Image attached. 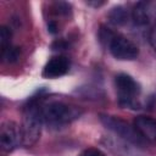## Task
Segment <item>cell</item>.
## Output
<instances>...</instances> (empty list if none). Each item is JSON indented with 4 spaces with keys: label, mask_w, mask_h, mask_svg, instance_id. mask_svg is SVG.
I'll return each mask as SVG.
<instances>
[{
    "label": "cell",
    "mask_w": 156,
    "mask_h": 156,
    "mask_svg": "<svg viewBox=\"0 0 156 156\" xmlns=\"http://www.w3.org/2000/svg\"><path fill=\"white\" fill-rule=\"evenodd\" d=\"M115 85L117 90L118 102L123 107L128 108H139L138 98L140 95L139 83L127 73H119L115 78Z\"/></svg>",
    "instance_id": "obj_4"
},
{
    "label": "cell",
    "mask_w": 156,
    "mask_h": 156,
    "mask_svg": "<svg viewBox=\"0 0 156 156\" xmlns=\"http://www.w3.org/2000/svg\"><path fill=\"white\" fill-rule=\"evenodd\" d=\"M79 156H106V155L101 150H99L96 147H88Z\"/></svg>",
    "instance_id": "obj_14"
},
{
    "label": "cell",
    "mask_w": 156,
    "mask_h": 156,
    "mask_svg": "<svg viewBox=\"0 0 156 156\" xmlns=\"http://www.w3.org/2000/svg\"><path fill=\"white\" fill-rule=\"evenodd\" d=\"M20 55H21V50L18 46H10L2 55H1V60L4 62H7V63H13L16 62L18 58H20Z\"/></svg>",
    "instance_id": "obj_12"
},
{
    "label": "cell",
    "mask_w": 156,
    "mask_h": 156,
    "mask_svg": "<svg viewBox=\"0 0 156 156\" xmlns=\"http://www.w3.org/2000/svg\"><path fill=\"white\" fill-rule=\"evenodd\" d=\"M99 37L102 44L108 48L111 55L121 61H132L135 60L139 55L138 46L128 38L112 32L110 28L101 26Z\"/></svg>",
    "instance_id": "obj_1"
},
{
    "label": "cell",
    "mask_w": 156,
    "mask_h": 156,
    "mask_svg": "<svg viewBox=\"0 0 156 156\" xmlns=\"http://www.w3.org/2000/svg\"><path fill=\"white\" fill-rule=\"evenodd\" d=\"M22 144L21 128L12 121H6L0 127V146L2 151L11 152Z\"/></svg>",
    "instance_id": "obj_6"
},
{
    "label": "cell",
    "mask_w": 156,
    "mask_h": 156,
    "mask_svg": "<svg viewBox=\"0 0 156 156\" xmlns=\"http://www.w3.org/2000/svg\"><path fill=\"white\" fill-rule=\"evenodd\" d=\"M11 30L6 27L2 26L0 29V49H1V55L11 46Z\"/></svg>",
    "instance_id": "obj_11"
},
{
    "label": "cell",
    "mask_w": 156,
    "mask_h": 156,
    "mask_svg": "<svg viewBox=\"0 0 156 156\" xmlns=\"http://www.w3.org/2000/svg\"><path fill=\"white\" fill-rule=\"evenodd\" d=\"M68 46V44L65 41V40H62V39H57V40H55L52 44H51V49L52 50H63V49H66Z\"/></svg>",
    "instance_id": "obj_15"
},
{
    "label": "cell",
    "mask_w": 156,
    "mask_h": 156,
    "mask_svg": "<svg viewBox=\"0 0 156 156\" xmlns=\"http://www.w3.org/2000/svg\"><path fill=\"white\" fill-rule=\"evenodd\" d=\"M43 119L49 126L60 127L68 124L77 119L82 111L72 105H68L62 101H51L41 107Z\"/></svg>",
    "instance_id": "obj_3"
},
{
    "label": "cell",
    "mask_w": 156,
    "mask_h": 156,
    "mask_svg": "<svg viewBox=\"0 0 156 156\" xmlns=\"http://www.w3.org/2000/svg\"><path fill=\"white\" fill-rule=\"evenodd\" d=\"M69 69V60L66 56L58 55V56H54L51 57L46 65L43 68V77L44 78H58L63 74H66Z\"/></svg>",
    "instance_id": "obj_7"
},
{
    "label": "cell",
    "mask_w": 156,
    "mask_h": 156,
    "mask_svg": "<svg viewBox=\"0 0 156 156\" xmlns=\"http://www.w3.org/2000/svg\"><path fill=\"white\" fill-rule=\"evenodd\" d=\"M108 20L115 26H122L128 21V12L122 6H116L108 12Z\"/></svg>",
    "instance_id": "obj_10"
},
{
    "label": "cell",
    "mask_w": 156,
    "mask_h": 156,
    "mask_svg": "<svg viewBox=\"0 0 156 156\" xmlns=\"http://www.w3.org/2000/svg\"><path fill=\"white\" fill-rule=\"evenodd\" d=\"M43 112L41 107L37 102H30L24 107L22 124H21V138L22 145L26 147L33 146L40 138L43 127Z\"/></svg>",
    "instance_id": "obj_2"
},
{
    "label": "cell",
    "mask_w": 156,
    "mask_h": 156,
    "mask_svg": "<svg viewBox=\"0 0 156 156\" xmlns=\"http://www.w3.org/2000/svg\"><path fill=\"white\" fill-rule=\"evenodd\" d=\"M154 27H155V28H156V23H155V26H154Z\"/></svg>",
    "instance_id": "obj_18"
},
{
    "label": "cell",
    "mask_w": 156,
    "mask_h": 156,
    "mask_svg": "<svg viewBox=\"0 0 156 156\" xmlns=\"http://www.w3.org/2000/svg\"><path fill=\"white\" fill-rule=\"evenodd\" d=\"M149 40H150V44L152 45L154 50L156 51V28L152 27V29L150 30V34H149Z\"/></svg>",
    "instance_id": "obj_16"
},
{
    "label": "cell",
    "mask_w": 156,
    "mask_h": 156,
    "mask_svg": "<svg viewBox=\"0 0 156 156\" xmlns=\"http://www.w3.org/2000/svg\"><path fill=\"white\" fill-rule=\"evenodd\" d=\"M57 24H56V22H54V21H51V22H49V24H48V30L51 33V34H55V33H57Z\"/></svg>",
    "instance_id": "obj_17"
},
{
    "label": "cell",
    "mask_w": 156,
    "mask_h": 156,
    "mask_svg": "<svg viewBox=\"0 0 156 156\" xmlns=\"http://www.w3.org/2000/svg\"><path fill=\"white\" fill-rule=\"evenodd\" d=\"M100 121L108 130L113 132L116 135L124 139L126 141H129L135 146H144L145 145L146 140H144L138 134L134 126L129 124L124 119H122L119 117H116V116L100 115Z\"/></svg>",
    "instance_id": "obj_5"
},
{
    "label": "cell",
    "mask_w": 156,
    "mask_h": 156,
    "mask_svg": "<svg viewBox=\"0 0 156 156\" xmlns=\"http://www.w3.org/2000/svg\"><path fill=\"white\" fill-rule=\"evenodd\" d=\"M132 17L135 24L138 26H145L149 23L150 20V15H149V10H147V5L145 2H138L132 12Z\"/></svg>",
    "instance_id": "obj_9"
},
{
    "label": "cell",
    "mask_w": 156,
    "mask_h": 156,
    "mask_svg": "<svg viewBox=\"0 0 156 156\" xmlns=\"http://www.w3.org/2000/svg\"><path fill=\"white\" fill-rule=\"evenodd\" d=\"M133 126L138 134L146 141H156V119L149 116L135 117Z\"/></svg>",
    "instance_id": "obj_8"
},
{
    "label": "cell",
    "mask_w": 156,
    "mask_h": 156,
    "mask_svg": "<svg viewBox=\"0 0 156 156\" xmlns=\"http://www.w3.org/2000/svg\"><path fill=\"white\" fill-rule=\"evenodd\" d=\"M54 10H55L56 15H67L69 12V4L62 2V1L55 2L54 4Z\"/></svg>",
    "instance_id": "obj_13"
}]
</instances>
